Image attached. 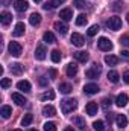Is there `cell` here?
I'll list each match as a JSON object with an SVG mask.
<instances>
[{
    "label": "cell",
    "mask_w": 129,
    "mask_h": 131,
    "mask_svg": "<svg viewBox=\"0 0 129 131\" xmlns=\"http://www.w3.org/2000/svg\"><path fill=\"white\" fill-rule=\"evenodd\" d=\"M76 107H78V101L76 99H64V101H61V111L64 113V114H68V113H71L73 110H76Z\"/></svg>",
    "instance_id": "6da1fadb"
},
{
    "label": "cell",
    "mask_w": 129,
    "mask_h": 131,
    "mask_svg": "<svg viewBox=\"0 0 129 131\" xmlns=\"http://www.w3.org/2000/svg\"><path fill=\"white\" fill-rule=\"evenodd\" d=\"M100 73H102V66L94 63V64L91 66V69H88V70L85 72V76L90 78V79H96V78H99Z\"/></svg>",
    "instance_id": "7a4b0ae2"
},
{
    "label": "cell",
    "mask_w": 129,
    "mask_h": 131,
    "mask_svg": "<svg viewBox=\"0 0 129 131\" xmlns=\"http://www.w3.org/2000/svg\"><path fill=\"white\" fill-rule=\"evenodd\" d=\"M97 47H99L100 50H103V52H109V50L112 49V43H111L106 37H100V38L97 40Z\"/></svg>",
    "instance_id": "3957f363"
},
{
    "label": "cell",
    "mask_w": 129,
    "mask_h": 131,
    "mask_svg": "<svg viewBox=\"0 0 129 131\" xmlns=\"http://www.w3.org/2000/svg\"><path fill=\"white\" fill-rule=\"evenodd\" d=\"M106 26L111 31H119V29H122V18L120 17H109V20L106 21Z\"/></svg>",
    "instance_id": "277c9868"
},
{
    "label": "cell",
    "mask_w": 129,
    "mask_h": 131,
    "mask_svg": "<svg viewBox=\"0 0 129 131\" xmlns=\"http://www.w3.org/2000/svg\"><path fill=\"white\" fill-rule=\"evenodd\" d=\"M8 50L12 57H20L21 55V46L17 43V41H11L8 44Z\"/></svg>",
    "instance_id": "5b68a950"
},
{
    "label": "cell",
    "mask_w": 129,
    "mask_h": 131,
    "mask_svg": "<svg viewBox=\"0 0 129 131\" xmlns=\"http://www.w3.org/2000/svg\"><path fill=\"white\" fill-rule=\"evenodd\" d=\"M46 53H47L46 47H44L43 44H38L36 49H35V58H36L38 61H43V60L46 58Z\"/></svg>",
    "instance_id": "8992f818"
},
{
    "label": "cell",
    "mask_w": 129,
    "mask_h": 131,
    "mask_svg": "<svg viewBox=\"0 0 129 131\" xmlns=\"http://www.w3.org/2000/svg\"><path fill=\"white\" fill-rule=\"evenodd\" d=\"M70 40H71V44H73V46H76V47H82V46H84V43H85V41H84V37H82L81 34H76V32L71 35V38H70Z\"/></svg>",
    "instance_id": "52a82bcc"
},
{
    "label": "cell",
    "mask_w": 129,
    "mask_h": 131,
    "mask_svg": "<svg viewBox=\"0 0 129 131\" xmlns=\"http://www.w3.org/2000/svg\"><path fill=\"white\" fill-rule=\"evenodd\" d=\"M14 8H15V11H18V12H24V11L29 8V3H28L26 0H15Z\"/></svg>",
    "instance_id": "ba28073f"
},
{
    "label": "cell",
    "mask_w": 129,
    "mask_h": 131,
    "mask_svg": "<svg viewBox=\"0 0 129 131\" xmlns=\"http://www.w3.org/2000/svg\"><path fill=\"white\" fill-rule=\"evenodd\" d=\"M65 73H67V76H70V78L76 76V73H78V64H76V63L67 64V67H65Z\"/></svg>",
    "instance_id": "9c48e42d"
},
{
    "label": "cell",
    "mask_w": 129,
    "mask_h": 131,
    "mask_svg": "<svg viewBox=\"0 0 129 131\" xmlns=\"http://www.w3.org/2000/svg\"><path fill=\"white\" fill-rule=\"evenodd\" d=\"M99 90H100V89H99L97 84H87V85L84 87V93H85V95H96Z\"/></svg>",
    "instance_id": "30bf717a"
},
{
    "label": "cell",
    "mask_w": 129,
    "mask_h": 131,
    "mask_svg": "<svg viewBox=\"0 0 129 131\" xmlns=\"http://www.w3.org/2000/svg\"><path fill=\"white\" fill-rule=\"evenodd\" d=\"M59 17H61V20H62V21H68V20H71L73 12H71V9H70V8H65V9H61Z\"/></svg>",
    "instance_id": "8fae6325"
},
{
    "label": "cell",
    "mask_w": 129,
    "mask_h": 131,
    "mask_svg": "<svg viewBox=\"0 0 129 131\" xmlns=\"http://www.w3.org/2000/svg\"><path fill=\"white\" fill-rule=\"evenodd\" d=\"M24 31H26V26H24V23H17L15 25V28H14V37H21V35H24Z\"/></svg>",
    "instance_id": "7c38bea8"
},
{
    "label": "cell",
    "mask_w": 129,
    "mask_h": 131,
    "mask_svg": "<svg viewBox=\"0 0 129 131\" xmlns=\"http://www.w3.org/2000/svg\"><path fill=\"white\" fill-rule=\"evenodd\" d=\"M71 122H73L78 128H81V130H85V127H87L85 119H84V117H81V116H74V117L71 119Z\"/></svg>",
    "instance_id": "4fadbf2b"
},
{
    "label": "cell",
    "mask_w": 129,
    "mask_h": 131,
    "mask_svg": "<svg viewBox=\"0 0 129 131\" xmlns=\"http://www.w3.org/2000/svg\"><path fill=\"white\" fill-rule=\"evenodd\" d=\"M12 101L17 104V105H20V107H23V105H26V98L24 96H21L20 93H12Z\"/></svg>",
    "instance_id": "5bb4252c"
},
{
    "label": "cell",
    "mask_w": 129,
    "mask_h": 131,
    "mask_svg": "<svg viewBox=\"0 0 129 131\" xmlns=\"http://www.w3.org/2000/svg\"><path fill=\"white\" fill-rule=\"evenodd\" d=\"M0 21H2V25H3V26H8V25L12 21V15H11L9 12L3 11V12H2V15H0Z\"/></svg>",
    "instance_id": "9a60e30c"
},
{
    "label": "cell",
    "mask_w": 129,
    "mask_h": 131,
    "mask_svg": "<svg viewBox=\"0 0 129 131\" xmlns=\"http://www.w3.org/2000/svg\"><path fill=\"white\" fill-rule=\"evenodd\" d=\"M73 57H74L79 63H85V61H88V53H87V52H82V50L74 52V53H73Z\"/></svg>",
    "instance_id": "2e32d148"
},
{
    "label": "cell",
    "mask_w": 129,
    "mask_h": 131,
    "mask_svg": "<svg viewBox=\"0 0 129 131\" xmlns=\"http://www.w3.org/2000/svg\"><path fill=\"white\" fill-rule=\"evenodd\" d=\"M43 114L47 116V117H52V116L56 114V110H55L53 105H44V107H43Z\"/></svg>",
    "instance_id": "e0dca14e"
},
{
    "label": "cell",
    "mask_w": 129,
    "mask_h": 131,
    "mask_svg": "<svg viewBox=\"0 0 129 131\" xmlns=\"http://www.w3.org/2000/svg\"><path fill=\"white\" fill-rule=\"evenodd\" d=\"M115 122H117V127H119V128H125V127H128V119H126L125 114H117Z\"/></svg>",
    "instance_id": "ac0fdd59"
},
{
    "label": "cell",
    "mask_w": 129,
    "mask_h": 131,
    "mask_svg": "<svg viewBox=\"0 0 129 131\" xmlns=\"http://www.w3.org/2000/svg\"><path fill=\"white\" fill-rule=\"evenodd\" d=\"M23 70H24V66L20 64V63H12V64H11V72H12L14 75H21Z\"/></svg>",
    "instance_id": "d6986e66"
},
{
    "label": "cell",
    "mask_w": 129,
    "mask_h": 131,
    "mask_svg": "<svg viewBox=\"0 0 129 131\" xmlns=\"http://www.w3.org/2000/svg\"><path fill=\"white\" fill-rule=\"evenodd\" d=\"M115 104L119 107H126V104H128V95L126 93H120L117 96V99H115Z\"/></svg>",
    "instance_id": "ffe728a7"
},
{
    "label": "cell",
    "mask_w": 129,
    "mask_h": 131,
    "mask_svg": "<svg viewBox=\"0 0 129 131\" xmlns=\"http://www.w3.org/2000/svg\"><path fill=\"white\" fill-rule=\"evenodd\" d=\"M85 108H87L88 116H96V114H97V104H96V102H88Z\"/></svg>",
    "instance_id": "44dd1931"
},
{
    "label": "cell",
    "mask_w": 129,
    "mask_h": 131,
    "mask_svg": "<svg viewBox=\"0 0 129 131\" xmlns=\"http://www.w3.org/2000/svg\"><path fill=\"white\" fill-rule=\"evenodd\" d=\"M0 114H2V117H3V119H9V117H11V114H12V108H11L9 105H3V107H2V110H0Z\"/></svg>",
    "instance_id": "7402d4cb"
},
{
    "label": "cell",
    "mask_w": 129,
    "mask_h": 131,
    "mask_svg": "<svg viewBox=\"0 0 129 131\" xmlns=\"http://www.w3.org/2000/svg\"><path fill=\"white\" fill-rule=\"evenodd\" d=\"M29 23H31L32 26H38V25L41 23V15H40L38 12L31 14V17H29Z\"/></svg>",
    "instance_id": "603a6c76"
},
{
    "label": "cell",
    "mask_w": 129,
    "mask_h": 131,
    "mask_svg": "<svg viewBox=\"0 0 129 131\" xmlns=\"http://www.w3.org/2000/svg\"><path fill=\"white\" fill-rule=\"evenodd\" d=\"M17 89L28 93V92H31V82H29V81H20V82L17 84Z\"/></svg>",
    "instance_id": "cb8c5ba5"
},
{
    "label": "cell",
    "mask_w": 129,
    "mask_h": 131,
    "mask_svg": "<svg viewBox=\"0 0 129 131\" xmlns=\"http://www.w3.org/2000/svg\"><path fill=\"white\" fill-rule=\"evenodd\" d=\"M62 2H64V0H50V2H47V3L44 5V9H46V11H50V9H53V8H56V6H59Z\"/></svg>",
    "instance_id": "d4e9b609"
},
{
    "label": "cell",
    "mask_w": 129,
    "mask_h": 131,
    "mask_svg": "<svg viewBox=\"0 0 129 131\" xmlns=\"http://www.w3.org/2000/svg\"><path fill=\"white\" fill-rule=\"evenodd\" d=\"M55 29L61 34V35H65L68 28H67V25H65V23H62V21H56V23H55Z\"/></svg>",
    "instance_id": "484cf974"
},
{
    "label": "cell",
    "mask_w": 129,
    "mask_h": 131,
    "mask_svg": "<svg viewBox=\"0 0 129 131\" xmlns=\"http://www.w3.org/2000/svg\"><path fill=\"white\" fill-rule=\"evenodd\" d=\"M43 40H44L46 43H49V44H53V43L56 41L55 35H53L52 32H49V31H47V32H44V35H43Z\"/></svg>",
    "instance_id": "4316f807"
},
{
    "label": "cell",
    "mask_w": 129,
    "mask_h": 131,
    "mask_svg": "<svg viewBox=\"0 0 129 131\" xmlns=\"http://www.w3.org/2000/svg\"><path fill=\"white\" fill-rule=\"evenodd\" d=\"M108 79H109L111 82L117 84V82H119V79H120V76H119V73H117L115 70H109V72H108Z\"/></svg>",
    "instance_id": "83f0119b"
},
{
    "label": "cell",
    "mask_w": 129,
    "mask_h": 131,
    "mask_svg": "<svg viewBox=\"0 0 129 131\" xmlns=\"http://www.w3.org/2000/svg\"><path fill=\"white\" fill-rule=\"evenodd\" d=\"M32 121H33V116L31 113H28V114H24V117L21 119V125H23V127H29V125L32 124Z\"/></svg>",
    "instance_id": "f1b7e54d"
},
{
    "label": "cell",
    "mask_w": 129,
    "mask_h": 131,
    "mask_svg": "<svg viewBox=\"0 0 129 131\" xmlns=\"http://www.w3.org/2000/svg\"><path fill=\"white\" fill-rule=\"evenodd\" d=\"M105 63L108 66H115L119 63V58L114 57V55H106V57H105Z\"/></svg>",
    "instance_id": "f546056e"
},
{
    "label": "cell",
    "mask_w": 129,
    "mask_h": 131,
    "mask_svg": "<svg viewBox=\"0 0 129 131\" xmlns=\"http://www.w3.org/2000/svg\"><path fill=\"white\" fill-rule=\"evenodd\" d=\"M87 21H88V20H87V15H85V14H79V15L76 17V25H78V26H85Z\"/></svg>",
    "instance_id": "4dcf8cb0"
},
{
    "label": "cell",
    "mask_w": 129,
    "mask_h": 131,
    "mask_svg": "<svg viewBox=\"0 0 129 131\" xmlns=\"http://www.w3.org/2000/svg\"><path fill=\"white\" fill-rule=\"evenodd\" d=\"M59 92L64 93V95H68V93L71 92V85L67 84V82H61V84H59Z\"/></svg>",
    "instance_id": "1f68e13d"
},
{
    "label": "cell",
    "mask_w": 129,
    "mask_h": 131,
    "mask_svg": "<svg viewBox=\"0 0 129 131\" xmlns=\"http://www.w3.org/2000/svg\"><path fill=\"white\" fill-rule=\"evenodd\" d=\"M50 58H52L53 63H59V61H61V52L56 50V49L52 50V52H50Z\"/></svg>",
    "instance_id": "d6a6232c"
},
{
    "label": "cell",
    "mask_w": 129,
    "mask_h": 131,
    "mask_svg": "<svg viewBox=\"0 0 129 131\" xmlns=\"http://www.w3.org/2000/svg\"><path fill=\"white\" fill-rule=\"evenodd\" d=\"M41 99L43 101H52V99H55V92L53 90H47L46 93L41 95Z\"/></svg>",
    "instance_id": "836d02e7"
},
{
    "label": "cell",
    "mask_w": 129,
    "mask_h": 131,
    "mask_svg": "<svg viewBox=\"0 0 129 131\" xmlns=\"http://www.w3.org/2000/svg\"><path fill=\"white\" fill-rule=\"evenodd\" d=\"M93 128L96 131H103L105 130V124H103V121H96L94 124H93Z\"/></svg>",
    "instance_id": "e575fe53"
},
{
    "label": "cell",
    "mask_w": 129,
    "mask_h": 131,
    "mask_svg": "<svg viewBox=\"0 0 129 131\" xmlns=\"http://www.w3.org/2000/svg\"><path fill=\"white\" fill-rule=\"evenodd\" d=\"M99 31H100V28H99L97 25H93V26H91V28L87 31V34H88V37H94V35L99 32Z\"/></svg>",
    "instance_id": "d590c367"
},
{
    "label": "cell",
    "mask_w": 129,
    "mask_h": 131,
    "mask_svg": "<svg viewBox=\"0 0 129 131\" xmlns=\"http://www.w3.org/2000/svg\"><path fill=\"white\" fill-rule=\"evenodd\" d=\"M120 44H122L123 47H129V34L120 37Z\"/></svg>",
    "instance_id": "8d00e7d4"
},
{
    "label": "cell",
    "mask_w": 129,
    "mask_h": 131,
    "mask_svg": "<svg viewBox=\"0 0 129 131\" xmlns=\"http://www.w3.org/2000/svg\"><path fill=\"white\" fill-rule=\"evenodd\" d=\"M44 131H56V124H53V122H46V124H44Z\"/></svg>",
    "instance_id": "74e56055"
},
{
    "label": "cell",
    "mask_w": 129,
    "mask_h": 131,
    "mask_svg": "<svg viewBox=\"0 0 129 131\" xmlns=\"http://www.w3.org/2000/svg\"><path fill=\"white\" fill-rule=\"evenodd\" d=\"M0 85H2V89H8V87L12 85V81H11L9 78H3L2 82H0Z\"/></svg>",
    "instance_id": "f35d334b"
},
{
    "label": "cell",
    "mask_w": 129,
    "mask_h": 131,
    "mask_svg": "<svg viewBox=\"0 0 129 131\" xmlns=\"http://www.w3.org/2000/svg\"><path fill=\"white\" fill-rule=\"evenodd\" d=\"M111 102H112L111 98H105L102 101V108H103V110H108V108L111 107Z\"/></svg>",
    "instance_id": "ab89813d"
},
{
    "label": "cell",
    "mask_w": 129,
    "mask_h": 131,
    "mask_svg": "<svg viewBox=\"0 0 129 131\" xmlns=\"http://www.w3.org/2000/svg\"><path fill=\"white\" fill-rule=\"evenodd\" d=\"M122 8H123V2H122V0H117V2L112 3V9H114V11H120Z\"/></svg>",
    "instance_id": "60d3db41"
},
{
    "label": "cell",
    "mask_w": 129,
    "mask_h": 131,
    "mask_svg": "<svg viewBox=\"0 0 129 131\" xmlns=\"http://www.w3.org/2000/svg\"><path fill=\"white\" fill-rule=\"evenodd\" d=\"M73 5H74L76 8H79V9H82V8L85 6V0H73Z\"/></svg>",
    "instance_id": "b9f144b4"
},
{
    "label": "cell",
    "mask_w": 129,
    "mask_h": 131,
    "mask_svg": "<svg viewBox=\"0 0 129 131\" xmlns=\"http://www.w3.org/2000/svg\"><path fill=\"white\" fill-rule=\"evenodd\" d=\"M47 82H49V78H46V76L40 78V85H47Z\"/></svg>",
    "instance_id": "7bdbcfd3"
},
{
    "label": "cell",
    "mask_w": 129,
    "mask_h": 131,
    "mask_svg": "<svg viewBox=\"0 0 129 131\" xmlns=\"http://www.w3.org/2000/svg\"><path fill=\"white\" fill-rule=\"evenodd\" d=\"M123 81H125L126 84H129V70H126V72L123 73Z\"/></svg>",
    "instance_id": "ee69618b"
},
{
    "label": "cell",
    "mask_w": 129,
    "mask_h": 131,
    "mask_svg": "<svg viewBox=\"0 0 129 131\" xmlns=\"http://www.w3.org/2000/svg\"><path fill=\"white\" fill-rule=\"evenodd\" d=\"M55 76H56V70H53V69H52V70H50V78H52V79H55Z\"/></svg>",
    "instance_id": "f6af8a7d"
},
{
    "label": "cell",
    "mask_w": 129,
    "mask_h": 131,
    "mask_svg": "<svg viewBox=\"0 0 129 131\" xmlns=\"http://www.w3.org/2000/svg\"><path fill=\"white\" fill-rule=\"evenodd\" d=\"M64 131H73V128H70V127H68V128H65Z\"/></svg>",
    "instance_id": "bcb514c9"
},
{
    "label": "cell",
    "mask_w": 129,
    "mask_h": 131,
    "mask_svg": "<svg viewBox=\"0 0 129 131\" xmlns=\"http://www.w3.org/2000/svg\"><path fill=\"white\" fill-rule=\"evenodd\" d=\"M126 20H128V23H129V12H128V15H126Z\"/></svg>",
    "instance_id": "7dc6e473"
},
{
    "label": "cell",
    "mask_w": 129,
    "mask_h": 131,
    "mask_svg": "<svg viewBox=\"0 0 129 131\" xmlns=\"http://www.w3.org/2000/svg\"><path fill=\"white\" fill-rule=\"evenodd\" d=\"M29 131H38V130H35V128H31V130H29Z\"/></svg>",
    "instance_id": "c3c4849f"
},
{
    "label": "cell",
    "mask_w": 129,
    "mask_h": 131,
    "mask_svg": "<svg viewBox=\"0 0 129 131\" xmlns=\"http://www.w3.org/2000/svg\"><path fill=\"white\" fill-rule=\"evenodd\" d=\"M33 2H36V3H38V2H41V0H33Z\"/></svg>",
    "instance_id": "681fc988"
},
{
    "label": "cell",
    "mask_w": 129,
    "mask_h": 131,
    "mask_svg": "<svg viewBox=\"0 0 129 131\" xmlns=\"http://www.w3.org/2000/svg\"><path fill=\"white\" fill-rule=\"evenodd\" d=\"M14 131H21V130H14Z\"/></svg>",
    "instance_id": "f907efd6"
}]
</instances>
